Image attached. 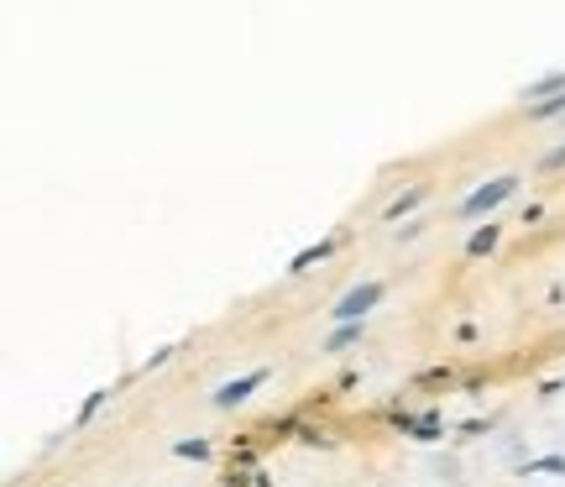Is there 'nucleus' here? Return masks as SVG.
Segmentation results:
<instances>
[{"mask_svg":"<svg viewBox=\"0 0 565 487\" xmlns=\"http://www.w3.org/2000/svg\"><path fill=\"white\" fill-rule=\"evenodd\" d=\"M372 294H377V288H362V294H351V299H345V309H341V315H356V309H362V305H372Z\"/></svg>","mask_w":565,"mask_h":487,"instance_id":"obj_1","label":"nucleus"}]
</instances>
